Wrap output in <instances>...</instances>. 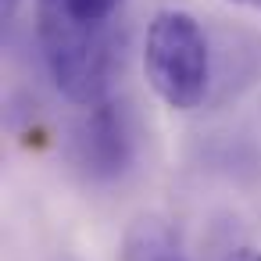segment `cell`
I'll return each instance as SVG.
<instances>
[{
	"label": "cell",
	"mask_w": 261,
	"mask_h": 261,
	"mask_svg": "<svg viewBox=\"0 0 261 261\" xmlns=\"http://www.w3.org/2000/svg\"><path fill=\"white\" fill-rule=\"evenodd\" d=\"M68 150L86 179L93 182L118 179L136 158V136H133L129 111L115 100L83 108V118L72 125Z\"/></svg>",
	"instance_id": "cell-3"
},
{
	"label": "cell",
	"mask_w": 261,
	"mask_h": 261,
	"mask_svg": "<svg viewBox=\"0 0 261 261\" xmlns=\"http://www.w3.org/2000/svg\"><path fill=\"white\" fill-rule=\"evenodd\" d=\"M236 4H257L261 8V0H236Z\"/></svg>",
	"instance_id": "cell-8"
},
{
	"label": "cell",
	"mask_w": 261,
	"mask_h": 261,
	"mask_svg": "<svg viewBox=\"0 0 261 261\" xmlns=\"http://www.w3.org/2000/svg\"><path fill=\"white\" fill-rule=\"evenodd\" d=\"M22 8V0H0V11H4V22H11Z\"/></svg>",
	"instance_id": "cell-7"
},
{
	"label": "cell",
	"mask_w": 261,
	"mask_h": 261,
	"mask_svg": "<svg viewBox=\"0 0 261 261\" xmlns=\"http://www.w3.org/2000/svg\"><path fill=\"white\" fill-rule=\"evenodd\" d=\"M36 36L54 86L79 108L108 100L118 65L111 25H83L65 15L58 0H36Z\"/></svg>",
	"instance_id": "cell-1"
},
{
	"label": "cell",
	"mask_w": 261,
	"mask_h": 261,
	"mask_svg": "<svg viewBox=\"0 0 261 261\" xmlns=\"http://www.w3.org/2000/svg\"><path fill=\"white\" fill-rule=\"evenodd\" d=\"M225 261H261V250H254V247H236V250H229Z\"/></svg>",
	"instance_id": "cell-6"
},
{
	"label": "cell",
	"mask_w": 261,
	"mask_h": 261,
	"mask_svg": "<svg viewBox=\"0 0 261 261\" xmlns=\"http://www.w3.org/2000/svg\"><path fill=\"white\" fill-rule=\"evenodd\" d=\"M129 257L133 261H186L182 250L161 229H140V236L129 243Z\"/></svg>",
	"instance_id": "cell-4"
},
{
	"label": "cell",
	"mask_w": 261,
	"mask_h": 261,
	"mask_svg": "<svg viewBox=\"0 0 261 261\" xmlns=\"http://www.w3.org/2000/svg\"><path fill=\"white\" fill-rule=\"evenodd\" d=\"M143 72L168 108H200L211 93V43L200 22L186 11H158L143 40Z\"/></svg>",
	"instance_id": "cell-2"
},
{
	"label": "cell",
	"mask_w": 261,
	"mask_h": 261,
	"mask_svg": "<svg viewBox=\"0 0 261 261\" xmlns=\"http://www.w3.org/2000/svg\"><path fill=\"white\" fill-rule=\"evenodd\" d=\"M68 18L83 22V25H111V18L118 15L122 0H58Z\"/></svg>",
	"instance_id": "cell-5"
}]
</instances>
